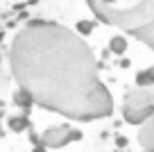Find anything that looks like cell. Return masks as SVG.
<instances>
[{
  "instance_id": "cell-1",
  "label": "cell",
  "mask_w": 154,
  "mask_h": 152,
  "mask_svg": "<svg viewBox=\"0 0 154 152\" xmlns=\"http://www.w3.org/2000/svg\"><path fill=\"white\" fill-rule=\"evenodd\" d=\"M82 138V132L77 129H70L68 125H61V127H52L43 134V145H50V147H63L68 145L70 141H77Z\"/></svg>"
},
{
  "instance_id": "cell-2",
  "label": "cell",
  "mask_w": 154,
  "mask_h": 152,
  "mask_svg": "<svg viewBox=\"0 0 154 152\" xmlns=\"http://www.w3.org/2000/svg\"><path fill=\"white\" fill-rule=\"evenodd\" d=\"M122 111H125V120L127 123L140 125V123H145L147 118L154 116V102H149V105H145V107H125Z\"/></svg>"
},
{
  "instance_id": "cell-3",
  "label": "cell",
  "mask_w": 154,
  "mask_h": 152,
  "mask_svg": "<svg viewBox=\"0 0 154 152\" xmlns=\"http://www.w3.org/2000/svg\"><path fill=\"white\" fill-rule=\"evenodd\" d=\"M149 102H154V93L152 91H136V93H129L127 95V105L125 107H145L149 105Z\"/></svg>"
},
{
  "instance_id": "cell-4",
  "label": "cell",
  "mask_w": 154,
  "mask_h": 152,
  "mask_svg": "<svg viewBox=\"0 0 154 152\" xmlns=\"http://www.w3.org/2000/svg\"><path fill=\"white\" fill-rule=\"evenodd\" d=\"M32 100H34V95L29 93V91H25V89H20V91H16V93H14V102L20 107V109H25V111H29Z\"/></svg>"
},
{
  "instance_id": "cell-5",
  "label": "cell",
  "mask_w": 154,
  "mask_h": 152,
  "mask_svg": "<svg viewBox=\"0 0 154 152\" xmlns=\"http://www.w3.org/2000/svg\"><path fill=\"white\" fill-rule=\"evenodd\" d=\"M140 143H143L145 150H154V120L140 132Z\"/></svg>"
},
{
  "instance_id": "cell-6",
  "label": "cell",
  "mask_w": 154,
  "mask_h": 152,
  "mask_svg": "<svg viewBox=\"0 0 154 152\" xmlns=\"http://www.w3.org/2000/svg\"><path fill=\"white\" fill-rule=\"evenodd\" d=\"M7 125H9L14 132H23V129L29 127V120H27V116H11V118L7 120Z\"/></svg>"
},
{
  "instance_id": "cell-7",
  "label": "cell",
  "mask_w": 154,
  "mask_h": 152,
  "mask_svg": "<svg viewBox=\"0 0 154 152\" xmlns=\"http://www.w3.org/2000/svg\"><path fill=\"white\" fill-rule=\"evenodd\" d=\"M136 84H138V86H149V84H154V68L138 73V75H136Z\"/></svg>"
},
{
  "instance_id": "cell-8",
  "label": "cell",
  "mask_w": 154,
  "mask_h": 152,
  "mask_svg": "<svg viewBox=\"0 0 154 152\" xmlns=\"http://www.w3.org/2000/svg\"><path fill=\"white\" fill-rule=\"evenodd\" d=\"M125 50H127L125 36H113V39H111V52H113V55H122Z\"/></svg>"
},
{
  "instance_id": "cell-9",
  "label": "cell",
  "mask_w": 154,
  "mask_h": 152,
  "mask_svg": "<svg viewBox=\"0 0 154 152\" xmlns=\"http://www.w3.org/2000/svg\"><path fill=\"white\" fill-rule=\"evenodd\" d=\"M93 27H95V23H91V21H79V23H77V30L82 34H91Z\"/></svg>"
},
{
  "instance_id": "cell-10",
  "label": "cell",
  "mask_w": 154,
  "mask_h": 152,
  "mask_svg": "<svg viewBox=\"0 0 154 152\" xmlns=\"http://www.w3.org/2000/svg\"><path fill=\"white\" fill-rule=\"evenodd\" d=\"M116 145H118V147H125L127 145V138L125 136H118V138H116Z\"/></svg>"
},
{
  "instance_id": "cell-11",
  "label": "cell",
  "mask_w": 154,
  "mask_h": 152,
  "mask_svg": "<svg viewBox=\"0 0 154 152\" xmlns=\"http://www.w3.org/2000/svg\"><path fill=\"white\" fill-rule=\"evenodd\" d=\"M120 66L122 68H129V59H120Z\"/></svg>"
}]
</instances>
